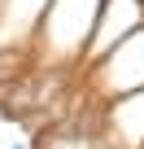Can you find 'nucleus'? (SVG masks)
<instances>
[{
	"label": "nucleus",
	"instance_id": "obj_4",
	"mask_svg": "<svg viewBox=\"0 0 144 149\" xmlns=\"http://www.w3.org/2000/svg\"><path fill=\"white\" fill-rule=\"evenodd\" d=\"M101 127L109 149H144V88L109 101L101 110Z\"/></svg>",
	"mask_w": 144,
	"mask_h": 149
},
{
	"label": "nucleus",
	"instance_id": "obj_1",
	"mask_svg": "<svg viewBox=\"0 0 144 149\" xmlns=\"http://www.w3.org/2000/svg\"><path fill=\"white\" fill-rule=\"evenodd\" d=\"M96 9H101V0H44L26 40H31L35 61L48 74H65V70L83 66V53H88V40L96 26Z\"/></svg>",
	"mask_w": 144,
	"mask_h": 149
},
{
	"label": "nucleus",
	"instance_id": "obj_2",
	"mask_svg": "<svg viewBox=\"0 0 144 149\" xmlns=\"http://www.w3.org/2000/svg\"><path fill=\"white\" fill-rule=\"evenodd\" d=\"M83 79H88V92L101 97L105 105L118 101V97L140 92V88H144V26L131 31L118 48H109L96 66H88Z\"/></svg>",
	"mask_w": 144,
	"mask_h": 149
},
{
	"label": "nucleus",
	"instance_id": "obj_5",
	"mask_svg": "<svg viewBox=\"0 0 144 149\" xmlns=\"http://www.w3.org/2000/svg\"><path fill=\"white\" fill-rule=\"evenodd\" d=\"M9 149H26V145H9Z\"/></svg>",
	"mask_w": 144,
	"mask_h": 149
},
{
	"label": "nucleus",
	"instance_id": "obj_3",
	"mask_svg": "<svg viewBox=\"0 0 144 149\" xmlns=\"http://www.w3.org/2000/svg\"><path fill=\"white\" fill-rule=\"evenodd\" d=\"M144 26V0H101L96 9V26H92V40H88V53H83V66H96L109 48H118L131 31Z\"/></svg>",
	"mask_w": 144,
	"mask_h": 149
},
{
	"label": "nucleus",
	"instance_id": "obj_6",
	"mask_svg": "<svg viewBox=\"0 0 144 149\" xmlns=\"http://www.w3.org/2000/svg\"><path fill=\"white\" fill-rule=\"evenodd\" d=\"M0 5H5V0H0Z\"/></svg>",
	"mask_w": 144,
	"mask_h": 149
}]
</instances>
